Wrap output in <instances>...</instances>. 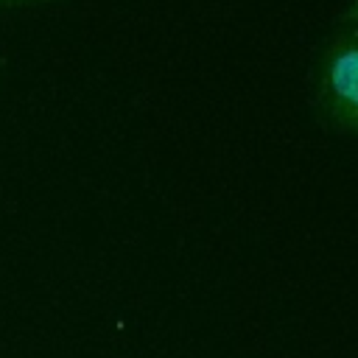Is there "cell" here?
<instances>
[{
  "label": "cell",
  "mask_w": 358,
  "mask_h": 358,
  "mask_svg": "<svg viewBox=\"0 0 358 358\" xmlns=\"http://www.w3.org/2000/svg\"><path fill=\"white\" fill-rule=\"evenodd\" d=\"M341 22H347V25H358V0H350V6H347V11H344Z\"/></svg>",
  "instance_id": "7a4b0ae2"
},
{
  "label": "cell",
  "mask_w": 358,
  "mask_h": 358,
  "mask_svg": "<svg viewBox=\"0 0 358 358\" xmlns=\"http://www.w3.org/2000/svg\"><path fill=\"white\" fill-rule=\"evenodd\" d=\"M313 98L330 126L358 134V25L341 22L313 62Z\"/></svg>",
  "instance_id": "6da1fadb"
},
{
  "label": "cell",
  "mask_w": 358,
  "mask_h": 358,
  "mask_svg": "<svg viewBox=\"0 0 358 358\" xmlns=\"http://www.w3.org/2000/svg\"><path fill=\"white\" fill-rule=\"evenodd\" d=\"M25 3H39V0H0V6H25Z\"/></svg>",
  "instance_id": "3957f363"
}]
</instances>
